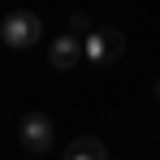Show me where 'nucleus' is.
<instances>
[{
    "label": "nucleus",
    "mask_w": 160,
    "mask_h": 160,
    "mask_svg": "<svg viewBox=\"0 0 160 160\" xmlns=\"http://www.w3.org/2000/svg\"><path fill=\"white\" fill-rule=\"evenodd\" d=\"M82 56H87L91 65H112V61L126 56V35L117 26H95L82 39Z\"/></svg>",
    "instance_id": "f257e3e1"
},
{
    "label": "nucleus",
    "mask_w": 160,
    "mask_h": 160,
    "mask_svg": "<svg viewBox=\"0 0 160 160\" xmlns=\"http://www.w3.org/2000/svg\"><path fill=\"white\" fill-rule=\"evenodd\" d=\"M0 39H4L9 48H22V52H26V48H35V43L43 39V22H39L30 9H13V13L0 22Z\"/></svg>",
    "instance_id": "f03ea898"
},
{
    "label": "nucleus",
    "mask_w": 160,
    "mask_h": 160,
    "mask_svg": "<svg viewBox=\"0 0 160 160\" xmlns=\"http://www.w3.org/2000/svg\"><path fill=\"white\" fill-rule=\"evenodd\" d=\"M18 143H22V152H30V156H43L52 147V121L43 112H26L18 121Z\"/></svg>",
    "instance_id": "7ed1b4c3"
},
{
    "label": "nucleus",
    "mask_w": 160,
    "mask_h": 160,
    "mask_svg": "<svg viewBox=\"0 0 160 160\" xmlns=\"http://www.w3.org/2000/svg\"><path fill=\"white\" fill-rule=\"evenodd\" d=\"M48 61H52V69H74L82 61V39L74 30H65V35H56L52 48H48Z\"/></svg>",
    "instance_id": "20e7f679"
},
{
    "label": "nucleus",
    "mask_w": 160,
    "mask_h": 160,
    "mask_svg": "<svg viewBox=\"0 0 160 160\" xmlns=\"http://www.w3.org/2000/svg\"><path fill=\"white\" fill-rule=\"evenodd\" d=\"M108 147L100 143V138H91V134H78L69 147H65V160H104Z\"/></svg>",
    "instance_id": "39448f33"
},
{
    "label": "nucleus",
    "mask_w": 160,
    "mask_h": 160,
    "mask_svg": "<svg viewBox=\"0 0 160 160\" xmlns=\"http://www.w3.org/2000/svg\"><path fill=\"white\" fill-rule=\"evenodd\" d=\"M69 30H74V35H78V39H87V35H91V18H87V13H69Z\"/></svg>",
    "instance_id": "423d86ee"
},
{
    "label": "nucleus",
    "mask_w": 160,
    "mask_h": 160,
    "mask_svg": "<svg viewBox=\"0 0 160 160\" xmlns=\"http://www.w3.org/2000/svg\"><path fill=\"white\" fill-rule=\"evenodd\" d=\"M152 95H156V100H160V78H156V87H152Z\"/></svg>",
    "instance_id": "0eeeda50"
},
{
    "label": "nucleus",
    "mask_w": 160,
    "mask_h": 160,
    "mask_svg": "<svg viewBox=\"0 0 160 160\" xmlns=\"http://www.w3.org/2000/svg\"><path fill=\"white\" fill-rule=\"evenodd\" d=\"M0 48H4V39H0Z\"/></svg>",
    "instance_id": "6e6552de"
}]
</instances>
